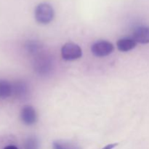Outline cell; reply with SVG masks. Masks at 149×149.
Masks as SVG:
<instances>
[{
	"instance_id": "cell-1",
	"label": "cell",
	"mask_w": 149,
	"mask_h": 149,
	"mask_svg": "<svg viewBox=\"0 0 149 149\" xmlns=\"http://www.w3.org/2000/svg\"><path fill=\"white\" fill-rule=\"evenodd\" d=\"M55 12L52 6L48 3H41L36 6L34 11L35 19L41 24H48L54 18Z\"/></svg>"
},
{
	"instance_id": "cell-2",
	"label": "cell",
	"mask_w": 149,
	"mask_h": 149,
	"mask_svg": "<svg viewBox=\"0 0 149 149\" xmlns=\"http://www.w3.org/2000/svg\"><path fill=\"white\" fill-rule=\"evenodd\" d=\"M61 56L65 61H75L81 58L82 50L77 44L68 42L61 48Z\"/></svg>"
},
{
	"instance_id": "cell-3",
	"label": "cell",
	"mask_w": 149,
	"mask_h": 149,
	"mask_svg": "<svg viewBox=\"0 0 149 149\" xmlns=\"http://www.w3.org/2000/svg\"><path fill=\"white\" fill-rule=\"evenodd\" d=\"M114 50L113 44L105 40L97 41L95 42L91 47V52L95 56L98 58L108 56L111 55Z\"/></svg>"
},
{
	"instance_id": "cell-4",
	"label": "cell",
	"mask_w": 149,
	"mask_h": 149,
	"mask_svg": "<svg viewBox=\"0 0 149 149\" xmlns=\"http://www.w3.org/2000/svg\"><path fill=\"white\" fill-rule=\"evenodd\" d=\"M20 119L24 125L30 126L34 125L37 121L36 111L31 106H25L20 111Z\"/></svg>"
},
{
	"instance_id": "cell-5",
	"label": "cell",
	"mask_w": 149,
	"mask_h": 149,
	"mask_svg": "<svg viewBox=\"0 0 149 149\" xmlns=\"http://www.w3.org/2000/svg\"><path fill=\"white\" fill-rule=\"evenodd\" d=\"M132 39L140 44L149 43V26H141L135 29Z\"/></svg>"
},
{
	"instance_id": "cell-6",
	"label": "cell",
	"mask_w": 149,
	"mask_h": 149,
	"mask_svg": "<svg viewBox=\"0 0 149 149\" xmlns=\"http://www.w3.org/2000/svg\"><path fill=\"white\" fill-rule=\"evenodd\" d=\"M29 93V87L24 81H19L13 84V95L19 99L24 98Z\"/></svg>"
},
{
	"instance_id": "cell-7",
	"label": "cell",
	"mask_w": 149,
	"mask_h": 149,
	"mask_svg": "<svg viewBox=\"0 0 149 149\" xmlns=\"http://www.w3.org/2000/svg\"><path fill=\"white\" fill-rule=\"evenodd\" d=\"M137 42L132 38H122L116 42V47L121 52H126L132 50L136 47Z\"/></svg>"
},
{
	"instance_id": "cell-8",
	"label": "cell",
	"mask_w": 149,
	"mask_h": 149,
	"mask_svg": "<svg viewBox=\"0 0 149 149\" xmlns=\"http://www.w3.org/2000/svg\"><path fill=\"white\" fill-rule=\"evenodd\" d=\"M51 61L47 57H41L35 63V68L39 74H47L51 69Z\"/></svg>"
},
{
	"instance_id": "cell-9",
	"label": "cell",
	"mask_w": 149,
	"mask_h": 149,
	"mask_svg": "<svg viewBox=\"0 0 149 149\" xmlns=\"http://www.w3.org/2000/svg\"><path fill=\"white\" fill-rule=\"evenodd\" d=\"M13 95V84L7 80L0 79V99H6Z\"/></svg>"
},
{
	"instance_id": "cell-10",
	"label": "cell",
	"mask_w": 149,
	"mask_h": 149,
	"mask_svg": "<svg viewBox=\"0 0 149 149\" xmlns=\"http://www.w3.org/2000/svg\"><path fill=\"white\" fill-rule=\"evenodd\" d=\"M52 149H81V148L74 143L59 140L52 143Z\"/></svg>"
},
{
	"instance_id": "cell-11",
	"label": "cell",
	"mask_w": 149,
	"mask_h": 149,
	"mask_svg": "<svg viewBox=\"0 0 149 149\" xmlns=\"http://www.w3.org/2000/svg\"><path fill=\"white\" fill-rule=\"evenodd\" d=\"M39 143L37 138L31 136L26 140L24 143V149H39Z\"/></svg>"
},
{
	"instance_id": "cell-12",
	"label": "cell",
	"mask_w": 149,
	"mask_h": 149,
	"mask_svg": "<svg viewBox=\"0 0 149 149\" xmlns=\"http://www.w3.org/2000/svg\"><path fill=\"white\" fill-rule=\"evenodd\" d=\"M26 48L28 52H30V53L36 54L39 52V51L42 49V46L39 45V42L30 41V42H28L26 43Z\"/></svg>"
},
{
	"instance_id": "cell-13",
	"label": "cell",
	"mask_w": 149,
	"mask_h": 149,
	"mask_svg": "<svg viewBox=\"0 0 149 149\" xmlns=\"http://www.w3.org/2000/svg\"><path fill=\"white\" fill-rule=\"evenodd\" d=\"M117 145H118V143L109 144V145H107V146H106L105 147H103L102 149H113V148H114Z\"/></svg>"
},
{
	"instance_id": "cell-14",
	"label": "cell",
	"mask_w": 149,
	"mask_h": 149,
	"mask_svg": "<svg viewBox=\"0 0 149 149\" xmlns=\"http://www.w3.org/2000/svg\"><path fill=\"white\" fill-rule=\"evenodd\" d=\"M4 149H18V148H17L16 146H6Z\"/></svg>"
}]
</instances>
